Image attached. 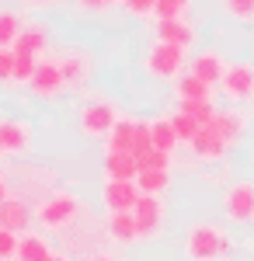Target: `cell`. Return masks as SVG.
Listing matches in <instances>:
<instances>
[{
    "mask_svg": "<svg viewBox=\"0 0 254 261\" xmlns=\"http://www.w3.org/2000/svg\"><path fill=\"white\" fill-rule=\"evenodd\" d=\"M77 122L87 140H108L112 129L122 122V115H118V105L112 98H91L87 105H80Z\"/></svg>",
    "mask_w": 254,
    "mask_h": 261,
    "instance_id": "3957f363",
    "label": "cell"
},
{
    "mask_svg": "<svg viewBox=\"0 0 254 261\" xmlns=\"http://www.w3.org/2000/svg\"><path fill=\"white\" fill-rule=\"evenodd\" d=\"M32 94L39 101H53L59 98L63 91H66V77H63V70H59V60L56 56H42L39 60V70H35V77H32Z\"/></svg>",
    "mask_w": 254,
    "mask_h": 261,
    "instance_id": "ba28073f",
    "label": "cell"
},
{
    "mask_svg": "<svg viewBox=\"0 0 254 261\" xmlns=\"http://www.w3.org/2000/svg\"><path fill=\"white\" fill-rule=\"evenodd\" d=\"M0 146L7 157H28L32 153V125L24 119H0Z\"/></svg>",
    "mask_w": 254,
    "mask_h": 261,
    "instance_id": "7c38bea8",
    "label": "cell"
},
{
    "mask_svg": "<svg viewBox=\"0 0 254 261\" xmlns=\"http://www.w3.org/2000/svg\"><path fill=\"white\" fill-rule=\"evenodd\" d=\"M84 202L77 195H70V192H53V195H45V199L35 205V223H39L42 230H49V233H66L73 223L84 216Z\"/></svg>",
    "mask_w": 254,
    "mask_h": 261,
    "instance_id": "7a4b0ae2",
    "label": "cell"
},
{
    "mask_svg": "<svg viewBox=\"0 0 254 261\" xmlns=\"http://www.w3.org/2000/svg\"><path fill=\"white\" fill-rule=\"evenodd\" d=\"M150 140H154L157 150H171V153L177 150L181 136H177V129H174V122H171V115H157V119H150Z\"/></svg>",
    "mask_w": 254,
    "mask_h": 261,
    "instance_id": "7402d4cb",
    "label": "cell"
},
{
    "mask_svg": "<svg viewBox=\"0 0 254 261\" xmlns=\"http://www.w3.org/2000/svg\"><path fill=\"white\" fill-rule=\"evenodd\" d=\"M181 251H185V261H230L234 241L216 223H192L185 230Z\"/></svg>",
    "mask_w": 254,
    "mask_h": 261,
    "instance_id": "6da1fadb",
    "label": "cell"
},
{
    "mask_svg": "<svg viewBox=\"0 0 254 261\" xmlns=\"http://www.w3.org/2000/svg\"><path fill=\"white\" fill-rule=\"evenodd\" d=\"M136 164H139V171H174V153L154 146V150H146Z\"/></svg>",
    "mask_w": 254,
    "mask_h": 261,
    "instance_id": "484cf974",
    "label": "cell"
},
{
    "mask_svg": "<svg viewBox=\"0 0 254 261\" xmlns=\"http://www.w3.org/2000/svg\"><path fill=\"white\" fill-rule=\"evenodd\" d=\"M53 258V244L45 241L42 233H21V244H18V261H49Z\"/></svg>",
    "mask_w": 254,
    "mask_h": 261,
    "instance_id": "603a6c76",
    "label": "cell"
},
{
    "mask_svg": "<svg viewBox=\"0 0 254 261\" xmlns=\"http://www.w3.org/2000/svg\"><path fill=\"white\" fill-rule=\"evenodd\" d=\"M219 91H223V98L230 105H251L254 101V63H247V60L230 63Z\"/></svg>",
    "mask_w": 254,
    "mask_h": 261,
    "instance_id": "52a82bcc",
    "label": "cell"
},
{
    "mask_svg": "<svg viewBox=\"0 0 254 261\" xmlns=\"http://www.w3.org/2000/svg\"><path fill=\"white\" fill-rule=\"evenodd\" d=\"M174 98H177V105H209L213 101V87L206 81H198L188 70V73H181L174 81Z\"/></svg>",
    "mask_w": 254,
    "mask_h": 261,
    "instance_id": "ac0fdd59",
    "label": "cell"
},
{
    "mask_svg": "<svg viewBox=\"0 0 254 261\" xmlns=\"http://www.w3.org/2000/svg\"><path fill=\"white\" fill-rule=\"evenodd\" d=\"M101 174L112 181H136L139 178V164L133 153H105V161H101Z\"/></svg>",
    "mask_w": 254,
    "mask_h": 261,
    "instance_id": "d6986e66",
    "label": "cell"
},
{
    "mask_svg": "<svg viewBox=\"0 0 254 261\" xmlns=\"http://www.w3.org/2000/svg\"><path fill=\"white\" fill-rule=\"evenodd\" d=\"M171 122H174V129H177V136H181V143H192V140L198 136V133L206 129V125H202V122H198L195 115H188L185 108H177L174 115H171Z\"/></svg>",
    "mask_w": 254,
    "mask_h": 261,
    "instance_id": "4316f807",
    "label": "cell"
},
{
    "mask_svg": "<svg viewBox=\"0 0 254 261\" xmlns=\"http://www.w3.org/2000/svg\"><path fill=\"white\" fill-rule=\"evenodd\" d=\"M14 195V181H11V171H0V202Z\"/></svg>",
    "mask_w": 254,
    "mask_h": 261,
    "instance_id": "836d02e7",
    "label": "cell"
},
{
    "mask_svg": "<svg viewBox=\"0 0 254 261\" xmlns=\"http://www.w3.org/2000/svg\"><path fill=\"white\" fill-rule=\"evenodd\" d=\"M223 216L237 226L254 223V181L240 178L223 188Z\"/></svg>",
    "mask_w": 254,
    "mask_h": 261,
    "instance_id": "8992f818",
    "label": "cell"
},
{
    "mask_svg": "<svg viewBox=\"0 0 254 261\" xmlns=\"http://www.w3.org/2000/svg\"><path fill=\"white\" fill-rule=\"evenodd\" d=\"M105 226H108V241H115V244L139 241V223L133 213H108Z\"/></svg>",
    "mask_w": 254,
    "mask_h": 261,
    "instance_id": "44dd1931",
    "label": "cell"
},
{
    "mask_svg": "<svg viewBox=\"0 0 254 261\" xmlns=\"http://www.w3.org/2000/svg\"><path fill=\"white\" fill-rule=\"evenodd\" d=\"M139 195L143 192H139L136 181H112V178L101 181V205H105V213H133Z\"/></svg>",
    "mask_w": 254,
    "mask_h": 261,
    "instance_id": "9c48e42d",
    "label": "cell"
},
{
    "mask_svg": "<svg viewBox=\"0 0 254 261\" xmlns=\"http://www.w3.org/2000/svg\"><path fill=\"white\" fill-rule=\"evenodd\" d=\"M49 261H70V258H66V254H59V251H53V258H49Z\"/></svg>",
    "mask_w": 254,
    "mask_h": 261,
    "instance_id": "d590c367",
    "label": "cell"
},
{
    "mask_svg": "<svg viewBox=\"0 0 254 261\" xmlns=\"http://www.w3.org/2000/svg\"><path fill=\"white\" fill-rule=\"evenodd\" d=\"M56 60H59L63 77H66V87H84V84L91 81V73H94V60H91V53H87V49L70 45V49H63V53H59Z\"/></svg>",
    "mask_w": 254,
    "mask_h": 261,
    "instance_id": "8fae6325",
    "label": "cell"
},
{
    "mask_svg": "<svg viewBox=\"0 0 254 261\" xmlns=\"http://www.w3.org/2000/svg\"><path fill=\"white\" fill-rule=\"evenodd\" d=\"M154 39L160 42H174L181 49H192L195 45V24L185 18H164L154 24Z\"/></svg>",
    "mask_w": 254,
    "mask_h": 261,
    "instance_id": "e0dca14e",
    "label": "cell"
},
{
    "mask_svg": "<svg viewBox=\"0 0 254 261\" xmlns=\"http://www.w3.org/2000/svg\"><path fill=\"white\" fill-rule=\"evenodd\" d=\"M39 60H42V56L18 53V49H14V81H11V84H32L35 70H39Z\"/></svg>",
    "mask_w": 254,
    "mask_h": 261,
    "instance_id": "83f0119b",
    "label": "cell"
},
{
    "mask_svg": "<svg viewBox=\"0 0 254 261\" xmlns=\"http://www.w3.org/2000/svg\"><path fill=\"white\" fill-rule=\"evenodd\" d=\"M14 81V49H0V84Z\"/></svg>",
    "mask_w": 254,
    "mask_h": 261,
    "instance_id": "d6a6232c",
    "label": "cell"
},
{
    "mask_svg": "<svg viewBox=\"0 0 254 261\" xmlns=\"http://www.w3.org/2000/svg\"><path fill=\"white\" fill-rule=\"evenodd\" d=\"M223 11L234 21L247 24V21H254V0H223Z\"/></svg>",
    "mask_w": 254,
    "mask_h": 261,
    "instance_id": "f1b7e54d",
    "label": "cell"
},
{
    "mask_svg": "<svg viewBox=\"0 0 254 261\" xmlns=\"http://www.w3.org/2000/svg\"><path fill=\"white\" fill-rule=\"evenodd\" d=\"M14 49H18V53H32V56H45V53H49V32H45V24L28 21V24L21 28Z\"/></svg>",
    "mask_w": 254,
    "mask_h": 261,
    "instance_id": "ffe728a7",
    "label": "cell"
},
{
    "mask_svg": "<svg viewBox=\"0 0 254 261\" xmlns=\"http://www.w3.org/2000/svg\"><path fill=\"white\" fill-rule=\"evenodd\" d=\"M213 125L216 133L223 136V140L234 146L240 136H244V129H247V112L240 108V105H230V108H216V115H213Z\"/></svg>",
    "mask_w": 254,
    "mask_h": 261,
    "instance_id": "2e32d148",
    "label": "cell"
},
{
    "mask_svg": "<svg viewBox=\"0 0 254 261\" xmlns=\"http://www.w3.org/2000/svg\"><path fill=\"white\" fill-rule=\"evenodd\" d=\"M18 244H21V233H14V230H4L0 226V258H18Z\"/></svg>",
    "mask_w": 254,
    "mask_h": 261,
    "instance_id": "4dcf8cb0",
    "label": "cell"
},
{
    "mask_svg": "<svg viewBox=\"0 0 254 261\" xmlns=\"http://www.w3.org/2000/svg\"><path fill=\"white\" fill-rule=\"evenodd\" d=\"M21 28H24V24H21L18 14L0 7V45H4V49H14V42H18Z\"/></svg>",
    "mask_w": 254,
    "mask_h": 261,
    "instance_id": "d4e9b609",
    "label": "cell"
},
{
    "mask_svg": "<svg viewBox=\"0 0 254 261\" xmlns=\"http://www.w3.org/2000/svg\"><path fill=\"white\" fill-rule=\"evenodd\" d=\"M4 157H7V153H4V146H0V161H4Z\"/></svg>",
    "mask_w": 254,
    "mask_h": 261,
    "instance_id": "8d00e7d4",
    "label": "cell"
},
{
    "mask_svg": "<svg viewBox=\"0 0 254 261\" xmlns=\"http://www.w3.org/2000/svg\"><path fill=\"white\" fill-rule=\"evenodd\" d=\"M0 261H11V258H0Z\"/></svg>",
    "mask_w": 254,
    "mask_h": 261,
    "instance_id": "74e56055",
    "label": "cell"
},
{
    "mask_svg": "<svg viewBox=\"0 0 254 261\" xmlns=\"http://www.w3.org/2000/svg\"><path fill=\"white\" fill-rule=\"evenodd\" d=\"M35 220V205L21 195H11V199L0 202V226L4 230H14V233H28V226Z\"/></svg>",
    "mask_w": 254,
    "mask_h": 261,
    "instance_id": "5bb4252c",
    "label": "cell"
},
{
    "mask_svg": "<svg viewBox=\"0 0 254 261\" xmlns=\"http://www.w3.org/2000/svg\"><path fill=\"white\" fill-rule=\"evenodd\" d=\"M133 216H136V223H139V241H150V237L160 233V226L167 220V205H164L160 195H139Z\"/></svg>",
    "mask_w": 254,
    "mask_h": 261,
    "instance_id": "30bf717a",
    "label": "cell"
},
{
    "mask_svg": "<svg viewBox=\"0 0 254 261\" xmlns=\"http://www.w3.org/2000/svg\"><path fill=\"white\" fill-rule=\"evenodd\" d=\"M188 4H192V0H157L154 18H157V21H164V18H185Z\"/></svg>",
    "mask_w": 254,
    "mask_h": 261,
    "instance_id": "f546056e",
    "label": "cell"
},
{
    "mask_svg": "<svg viewBox=\"0 0 254 261\" xmlns=\"http://www.w3.org/2000/svg\"><path fill=\"white\" fill-rule=\"evenodd\" d=\"M0 49H4V45H0Z\"/></svg>",
    "mask_w": 254,
    "mask_h": 261,
    "instance_id": "f35d334b",
    "label": "cell"
},
{
    "mask_svg": "<svg viewBox=\"0 0 254 261\" xmlns=\"http://www.w3.org/2000/svg\"><path fill=\"white\" fill-rule=\"evenodd\" d=\"M122 7H125L133 18H150L157 11V0H122Z\"/></svg>",
    "mask_w": 254,
    "mask_h": 261,
    "instance_id": "1f68e13d",
    "label": "cell"
},
{
    "mask_svg": "<svg viewBox=\"0 0 254 261\" xmlns=\"http://www.w3.org/2000/svg\"><path fill=\"white\" fill-rule=\"evenodd\" d=\"M133 153V157H143L146 150H154V140H150V122L139 119H122L112 129V136L105 140V153Z\"/></svg>",
    "mask_w": 254,
    "mask_h": 261,
    "instance_id": "5b68a950",
    "label": "cell"
},
{
    "mask_svg": "<svg viewBox=\"0 0 254 261\" xmlns=\"http://www.w3.org/2000/svg\"><path fill=\"white\" fill-rule=\"evenodd\" d=\"M188 146H192V157H195L198 164H219L226 153H230V143L223 140L213 125H206V129H202Z\"/></svg>",
    "mask_w": 254,
    "mask_h": 261,
    "instance_id": "9a60e30c",
    "label": "cell"
},
{
    "mask_svg": "<svg viewBox=\"0 0 254 261\" xmlns=\"http://www.w3.org/2000/svg\"><path fill=\"white\" fill-rule=\"evenodd\" d=\"M185 53H188V49H181L174 42L154 39V45H150L146 56H143L146 77H154V81H177V77L185 73Z\"/></svg>",
    "mask_w": 254,
    "mask_h": 261,
    "instance_id": "277c9868",
    "label": "cell"
},
{
    "mask_svg": "<svg viewBox=\"0 0 254 261\" xmlns=\"http://www.w3.org/2000/svg\"><path fill=\"white\" fill-rule=\"evenodd\" d=\"M87 261H118V254H108V251H98V254H91Z\"/></svg>",
    "mask_w": 254,
    "mask_h": 261,
    "instance_id": "e575fe53",
    "label": "cell"
},
{
    "mask_svg": "<svg viewBox=\"0 0 254 261\" xmlns=\"http://www.w3.org/2000/svg\"><path fill=\"white\" fill-rule=\"evenodd\" d=\"M226 56L219 53V49H198L195 56H192V73H195L198 81H206L209 87H219L223 77H226Z\"/></svg>",
    "mask_w": 254,
    "mask_h": 261,
    "instance_id": "4fadbf2b",
    "label": "cell"
},
{
    "mask_svg": "<svg viewBox=\"0 0 254 261\" xmlns=\"http://www.w3.org/2000/svg\"><path fill=\"white\" fill-rule=\"evenodd\" d=\"M139 192L143 195H167V188H171V171H139Z\"/></svg>",
    "mask_w": 254,
    "mask_h": 261,
    "instance_id": "cb8c5ba5",
    "label": "cell"
}]
</instances>
